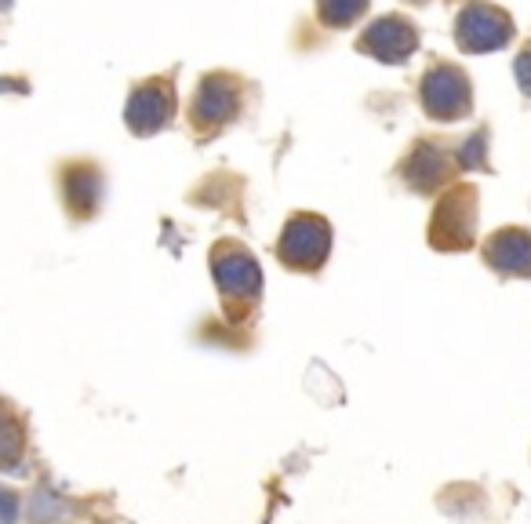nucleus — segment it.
Segmentation results:
<instances>
[{"mask_svg":"<svg viewBox=\"0 0 531 524\" xmlns=\"http://www.w3.org/2000/svg\"><path fill=\"white\" fill-rule=\"evenodd\" d=\"M26 452V430L15 415L0 412V470H15Z\"/></svg>","mask_w":531,"mask_h":524,"instance_id":"nucleus-12","label":"nucleus"},{"mask_svg":"<svg viewBox=\"0 0 531 524\" xmlns=\"http://www.w3.org/2000/svg\"><path fill=\"white\" fill-rule=\"evenodd\" d=\"M331 255V226L328 219L310 212L291 215L288 226H284L281 241H277V259L288 266V270H302L313 273L321 270Z\"/></svg>","mask_w":531,"mask_h":524,"instance_id":"nucleus-3","label":"nucleus"},{"mask_svg":"<svg viewBox=\"0 0 531 524\" xmlns=\"http://www.w3.org/2000/svg\"><path fill=\"white\" fill-rule=\"evenodd\" d=\"M211 273H215V284L226 299H259L262 292V270L255 255L241 244H219L211 252Z\"/></svg>","mask_w":531,"mask_h":524,"instance_id":"nucleus-5","label":"nucleus"},{"mask_svg":"<svg viewBox=\"0 0 531 524\" xmlns=\"http://www.w3.org/2000/svg\"><path fill=\"white\" fill-rule=\"evenodd\" d=\"M513 41V19L502 8H491L473 0L459 11L455 19V44L466 55H488V51H499Z\"/></svg>","mask_w":531,"mask_h":524,"instance_id":"nucleus-4","label":"nucleus"},{"mask_svg":"<svg viewBox=\"0 0 531 524\" xmlns=\"http://www.w3.org/2000/svg\"><path fill=\"white\" fill-rule=\"evenodd\" d=\"M62 197L70 204V212L77 219H88L99 208L102 197V175L95 164H70L66 175H62Z\"/></svg>","mask_w":531,"mask_h":524,"instance_id":"nucleus-11","label":"nucleus"},{"mask_svg":"<svg viewBox=\"0 0 531 524\" xmlns=\"http://www.w3.org/2000/svg\"><path fill=\"white\" fill-rule=\"evenodd\" d=\"M419 99L422 110L430 113L433 121H462L473 110V84L470 77L451 66V62H437L422 73L419 81Z\"/></svg>","mask_w":531,"mask_h":524,"instance_id":"nucleus-2","label":"nucleus"},{"mask_svg":"<svg viewBox=\"0 0 531 524\" xmlns=\"http://www.w3.org/2000/svg\"><path fill=\"white\" fill-rule=\"evenodd\" d=\"M171 113H175V91L168 88V81H146L131 91L124 121L135 135H157L161 128H168Z\"/></svg>","mask_w":531,"mask_h":524,"instance_id":"nucleus-7","label":"nucleus"},{"mask_svg":"<svg viewBox=\"0 0 531 524\" xmlns=\"http://www.w3.org/2000/svg\"><path fill=\"white\" fill-rule=\"evenodd\" d=\"M237 110H241V88H237V81H233L230 73H211L197 88L190 113L197 128H219V124H230L237 117Z\"/></svg>","mask_w":531,"mask_h":524,"instance_id":"nucleus-8","label":"nucleus"},{"mask_svg":"<svg viewBox=\"0 0 531 524\" xmlns=\"http://www.w3.org/2000/svg\"><path fill=\"white\" fill-rule=\"evenodd\" d=\"M513 73H517V84H521V91L531 99V44L517 55V62H513Z\"/></svg>","mask_w":531,"mask_h":524,"instance_id":"nucleus-15","label":"nucleus"},{"mask_svg":"<svg viewBox=\"0 0 531 524\" xmlns=\"http://www.w3.org/2000/svg\"><path fill=\"white\" fill-rule=\"evenodd\" d=\"M459 164H462V168H470V172H481V168H488V128L473 131L470 139L462 142Z\"/></svg>","mask_w":531,"mask_h":524,"instance_id":"nucleus-14","label":"nucleus"},{"mask_svg":"<svg viewBox=\"0 0 531 524\" xmlns=\"http://www.w3.org/2000/svg\"><path fill=\"white\" fill-rule=\"evenodd\" d=\"M19 521V495L0 488V524H15Z\"/></svg>","mask_w":531,"mask_h":524,"instance_id":"nucleus-16","label":"nucleus"},{"mask_svg":"<svg viewBox=\"0 0 531 524\" xmlns=\"http://www.w3.org/2000/svg\"><path fill=\"white\" fill-rule=\"evenodd\" d=\"M484 259L502 277H531V233L517 226L491 233L484 244Z\"/></svg>","mask_w":531,"mask_h":524,"instance_id":"nucleus-9","label":"nucleus"},{"mask_svg":"<svg viewBox=\"0 0 531 524\" xmlns=\"http://www.w3.org/2000/svg\"><path fill=\"white\" fill-rule=\"evenodd\" d=\"M368 4L371 0H317V15L331 30H346L368 11Z\"/></svg>","mask_w":531,"mask_h":524,"instance_id":"nucleus-13","label":"nucleus"},{"mask_svg":"<svg viewBox=\"0 0 531 524\" xmlns=\"http://www.w3.org/2000/svg\"><path fill=\"white\" fill-rule=\"evenodd\" d=\"M4 4H11V0H4Z\"/></svg>","mask_w":531,"mask_h":524,"instance_id":"nucleus-19","label":"nucleus"},{"mask_svg":"<svg viewBox=\"0 0 531 524\" xmlns=\"http://www.w3.org/2000/svg\"><path fill=\"white\" fill-rule=\"evenodd\" d=\"M415 48H419V30L404 15H382V19L371 22L368 30L361 33V41H357L361 55L390 62V66H401Z\"/></svg>","mask_w":531,"mask_h":524,"instance_id":"nucleus-6","label":"nucleus"},{"mask_svg":"<svg viewBox=\"0 0 531 524\" xmlns=\"http://www.w3.org/2000/svg\"><path fill=\"white\" fill-rule=\"evenodd\" d=\"M451 175V157L433 142H419L404 161V182L415 193H437Z\"/></svg>","mask_w":531,"mask_h":524,"instance_id":"nucleus-10","label":"nucleus"},{"mask_svg":"<svg viewBox=\"0 0 531 524\" xmlns=\"http://www.w3.org/2000/svg\"><path fill=\"white\" fill-rule=\"evenodd\" d=\"M0 91H26L22 81H0Z\"/></svg>","mask_w":531,"mask_h":524,"instance_id":"nucleus-17","label":"nucleus"},{"mask_svg":"<svg viewBox=\"0 0 531 524\" xmlns=\"http://www.w3.org/2000/svg\"><path fill=\"white\" fill-rule=\"evenodd\" d=\"M477 241V190L451 186L430 222V244L437 252H466Z\"/></svg>","mask_w":531,"mask_h":524,"instance_id":"nucleus-1","label":"nucleus"},{"mask_svg":"<svg viewBox=\"0 0 531 524\" xmlns=\"http://www.w3.org/2000/svg\"><path fill=\"white\" fill-rule=\"evenodd\" d=\"M415 4H426V0H415Z\"/></svg>","mask_w":531,"mask_h":524,"instance_id":"nucleus-18","label":"nucleus"}]
</instances>
